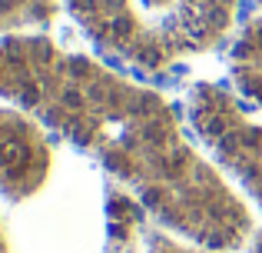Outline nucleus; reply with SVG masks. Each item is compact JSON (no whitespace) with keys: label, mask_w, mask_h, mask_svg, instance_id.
<instances>
[{"label":"nucleus","mask_w":262,"mask_h":253,"mask_svg":"<svg viewBox=\"0 0 262 253\" xmlns=\"http://www.w3.org/2000/svg\"><path fill=\"white\" fill-rule=\"evenodd\" d=\"M143 247H146V253H219L209 247H199V243H183V237L169 233L166 227H149Z\"/></svg>","instance_id":"6e6552de"},{"label":"nucleus","mask_w":262,"mask_h":253,"mask_svg":"<svg viewBox=\"0 0 262 253\" xmlns=\"http://www.w3.org/2000/svg\"><path fill=\"white\" fill-rule=\"evenodd\" d=\"M0 100L100 160L169 233L219 253L256 233L249 207L189 143L173 104L100 60L40 33L4 37Z\"/></svg>","instance_id":"f257e3e1"},{"label":"nucleus","mask_w":262,"mask_h":253,"mask_svg":"<svg viewBox=\"0 0 262 253\" xmlns=\"http://www.w3.org/2000/svg\"><path fill=\"white\" fill-rule=\"evenodd\" d=\"M259 4H262V0H259Z\"/></svg>","instance_id":"9b49d317"},{"label":"nucleus","mask_w":262,"mask_h":253,"mask_svg":"<svg viewBox=\"0 0 262 253\" xmlns=\"http://www.w3.org/2000/svg\"><path fill=\"white\" fill-rule=\"evenodd\" d=\"M186 113L203 147L262 207V124L219 84H196Z\"/></svg>","instance_id":"f03ea898"},{"label":"nucleus","mask_w":262,"mask_h":253,"mask_svg":"<svg viewBox=\"0 0 262 253\" xmlns=\"http://www.w3.org/2000/svg\"><path fill=\"white\" fill-rule=\"evenodd\" d=\"M0 253H10V243H7V230H4V220H0Z\"/></svg>","instance_id":"9d476101"},{"label":"nucleus","mask_w":262,"mask_h":253,"mask_svg":"<svg viewBox=\"0 0 262 253\" xmlns=\"http://www.w3.org/2000/svg\"><path fill=\"white\" fill-rule=\"evenodd\" d=\"M249 253H262V230H256L249 240Z\"/></svg>","instance_id":"1a4fd4ad"},{"label":"nucleus","mask_w":262,"mask_h":253,"mask_svg":"<svg viewBox=\"0 0 262 253\" xmlns=\"http://www.w3.org/2000/svg\"><path fill=\"white\" fill-rule=\"evenodd\" d=\"M53 173V143L47 127L24 107L0 104V193L24 203L47 187Z\"/></svg>","instance_id":"7ed1b4c3"},{"label":"nucleus","mask_w":262,"mask_h":253,"mask_svg":"<svg viewBox=\"0 0 262 253\" xmlns=\"http://www.w3.org/2000/svg\"><path fill=\"white\" fill-rule=\"evenodd\" d=\"M60 13V0H0V33L17 37V33L37 30L53 24Z\"/></svg>","instance_id":"0eeeda50"},{"label":"nucleus","mask_w":262,"mask_h":253,"mask_svg":"<svg viewBox=\"0 0 262 253\" xmlns=\"http://www.w3.org/2000/svg\"><path fill=\"white\" fill-rule=\"evenodd\" d=\"M239 0H189L192 13V30H196L199 50L209 53L229 37L232 24H236Z\"/></svg>","instance_id":"423d86ee"},{"label":"nucleus","mask_w":262,"mask_h":253,"mask_svg":"<svg viewBox=\"0 0 262 253\" xmlns=\"http://www.w3.org/2000/svg\"><path fill=\"white\" fill-rule=\"evenodd\" d=\"M143 203L129 190L113 187L106 200V223H110V253H136L146 243V213Z\"/></svg>","instance_id":"39448f33"},{"label":"nucleus","mask_w":262,"mask_h":253,"mask_svg":"<svg viewBox=\"0 0 262 253\" xmlns=\"http://www.w3.org/2000/svg\"><path fill=\"white\" fill-rule=\"evenodd\" d=\"M229 73L243 97L262 110V17L246 20L229 53Z\"/></svg>","instance_id":"20e7f679"}]
</instances>
